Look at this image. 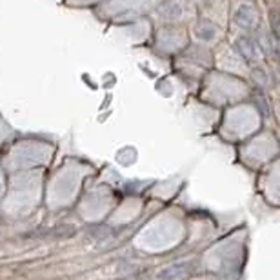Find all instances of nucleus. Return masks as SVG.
I'll use <instances>...</instances> for the list:
<instances>
[{"instance_id": "obj_1", "label": "nucleus", "mask_w": 280, "mask_h": 280, "mask_svg": "<svg viewBox=\"0 0 280 280\" xmlns=\"http://www.w3.org/2000/svg\"><path fill=\"white\" fill-rule=\"evenodd\" d=\"M193 269V262H176V264H169V266L162 267L160 271L157 273L158 280H178L182 278L184 275L191 273Z\"/></svg>"}, {"instance_id": "obj_3", "label": "nucleus", "mask_w": 280, "mask_h": 280, "mask_svg": "<svg viewBox=\"0 0 280 280\" xmlns=\"http://www.w3.org/2000/svg\"><path fill=\"white\" fill-rule=\"evenodd\" d=\"M271 19H273V24H275V28H276V29H280V11H275Z\"/></svg>"}, {"instance_id": "obj_2", "label": "nucleus", "mask_w": 280, "mask_h": 280, "mask_svg": "<svg viewBox=\"0 0 280 280\" xmlns=\"http://www.w3.org/2000/svg\"><path fill=\"white\" fill-rule=\"evenodd\" d=\"M48 235L53 238H71L76 235V228L71 224H60V226H55L53 229H49Z\"/></svg>"}]
</instances>
